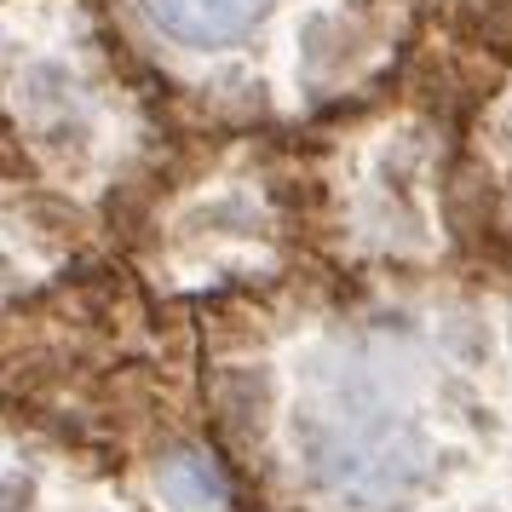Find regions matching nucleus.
I'll return each instance as SVG.
<instances>
[{
    "label": "nucleus",
    "instance_id": "nucleus-1",
    "mask_svg": "<svg viewBox=\"0 0 512 512\" xmlns=\"http://www.w3.org/2000/svg\"><path fill=\"white\" fill-rule=\"evenodd\" d=\"M179 133H300L369 104L443 29L438 0H98Z\"/></svg>",
    "mask_w": 512,
    "mask_h": 512
},
{
    "label": "nucleus",
    "instance_id": "nucleus-2",
    "mask_svg": "<svg viewBox=\"0 0 512 512\" xmlns=\"http://www.w3.org/2000/svg\"><path fill=\"white\" fill-rule=\"evenodd\" d=\"M6 150L12 185L93 196L139 219L185 133L116 47L98 0H6Z\"/></svg>",
    "mask_w": 512,
    "mask_h": 512
},
{
    "label": "nucleus",
    "instance_id": "nucleus-3",
    "mask_svg": "<svg viewBox=\"0 0 512 512\" xmlns=\"http://www.w3.org/2000/svg\"><path fill=\"white\" fill-rule=\"evenodd\" d=\"M438 52L455 87L449 219L512 248V12L484 29H438Z\"/></svg>",
    "mask_w": 512,
    "mask_h": 512
},
{
    "label": "nucleus",
    "instance_id": "nucleus-4",
    "mask_svg": "<svg viewBox=\"0 0 512 512\" xmlns=\"http://www.w3.org/2000/svg\"><path fill=\"white\" fill-rule=\"evenodd\" d=\"M443 12V29H484L495 18H507L512 0H438Z\"/></svg>",
    "mask_w": 512,
    "mask_h": 512
}]
</instances>
